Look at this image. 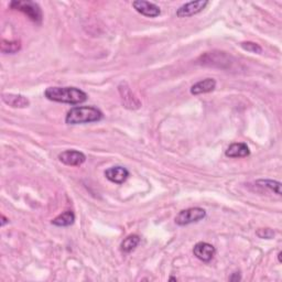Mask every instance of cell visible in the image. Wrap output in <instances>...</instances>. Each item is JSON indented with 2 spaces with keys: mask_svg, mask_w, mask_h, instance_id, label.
Returning a JSON list of instances; mask_svg holds the SVG:
<instances>
[{
  "mask_svg": "<svg viewBox=\"0 0 282 282\" xmlns=\"http://www.w3.org/2000/svg\"><path fill=\"white\" fill-rule=\"evenodd\" d=\"M44 96L49 101L77 105L87 101V94L80 88L76 87H49L45 89Z\"/></svg>",
  "mask_w": 282,
  "mask_h": 282,
  "instance_id": "cell-1",
  "label": "cell"
},
{
  "mask_svg": "<svg viewBox=\"0 0 282 282\" xmlns=\"http://www.w3.org/2000/svg\"><path fill=\"white\" fill-rule=\"evenodd\" d=\"M103 119V113L93 106H76L71 108L65 117L68 124H83Z\"/></svg>",
  "mask_w": 282,
  "mask_h": 282,
  "instance_id": "cell-2",
  "label": "cell"
},
{
  "mask_svg": "<svg viewBox=\"0 0 282 282\" xmlns=\"http://www.w3.org/2000/svg\"><path fill=\"white\" fill-rule=\"evenodd\" d=\"M199 63L202 65H205V67L228 69L231 68V65L233 63V57L231 55H228L226 52H221V51L206 52V53L200 56Z\"/></svg>",
  "mask_w": 282,
  "mask_h": 282,
  "instance_id": "cell-3",
  "label": "cell"
},
{
  "mask_svg": "<svg viewBox=\"0 0 282 282\" xmlns=\"http://www.w3.org/2000/svg\"><path fill=\"white\" fill-rule=\"evenodd\" d=\"M9 7L14 10L21 11L22 14H24L31 21H34L35 23H38V24L42 23V19H43L42 10L40 8V6L35 2H30V0L17 2V0H15V2L10 3Z\"/></svg>",
  "mask_w": 282,
  "mask_h": 282,
  "instance_id": "cell-4",
  "label": "cell"
},
{
  "mask_svg": "<svg viewBox=\"0 0 282 282\" xmlns=\"http://www.w3.org/2000/svg\"><path fill=\"white\" fill-rule=\"evenodd\" d=\"M206 211L201 207H191L181 211L175 216V224L179 226H186L193 223H198L205 218Z\"/></svg>",
  "mask_w": 282,
  "mask_h": 282,
  "instance_id": "cell-5",
  "label": "cell"
},
{
  "mask_svg": "<svg viewBox=\"0 0 282 282\" xmlns=\"http://www.w3.org/2000/svg\"><path fill=\"white\" fill-rule=\"evenodd\" d=\"M208 5L207 0H198V2H190L184 5H182L181 7L176 10V17L179 18H187L192 17L194 15L200 14L201 11L206 8Z\"/></svg>",
  "mask_w": 282,
  "mask_h": 282,
  "instance_id": "cell-6",
  "label": "cell"
},
{
  "mask_svg": "<svg viewBox=\"0 0 282 282\" xmlns=\"http://www.w3.org/2000/svg\"><path fill=\"white\" fill-rule=\"evenodd\" d=\"M58 160L69 167H80L86 161V155L77 150H67L58 154Z\"/></svg>",
  "mask_w": 282,
  "mask_h": 282,
  "instance_id": "cell-7",
  "label": "cell"
},
{
  "mask_svg": "<svg viewBox=\"0 0 282 282\" xmlns=\"http://www.w3.org/2000/svg\"><path fill=\"white\" fill-rule=\"evenodd\" d=\"M133 7L140 15L148 18H156L161 14L159 6H156L153 3L145 2V0H136V2L133 3Z\"/></svg>",
  "mask_w": 282,
  "mask_h": 282,
  "instance_id": "cell-8",
  "label": "cell"
},
{
  "mask_svg": "<svg viewBox=\"0 0 282 282\" xmlns=\"http://www.w3.org/2000/svg\"><path fill=\"white\" fill-rule=\"evenodd\" d=\"M193 254L198 259L203 262H209L216 254V249L213 245L205 241H200L193 248Z\"/></svg>",
  "mask_w": 282,
  "mask_h": 282,
  "instance_id": "cell-9",
  "label": "cell"
},
{
  "mask_svg": "<svg viewBox=\"0 0 282 282\" xmlns=\"http://www.w3.org/2000/svg\"><path fill=\"white\" fill-rule=\"evenodd\" d=\"M105 176L108 181L115 183V184H122L129 178V171L126 168L120 166L111 167L105 171Z\"/></svg>",
  "mask_w": 282,
  "mask_h": 282,
  "instance_id": "cell-10",
  "label": "cell"
},
{
  "mask_svg": "<svg viewBox=\"0 0 282 282\" xmlns=\"http://www.w3.org/2000/svg\"><path fill=\"white\" fill-rule=\"evenodd\" d=\"M118 88H119V93H120L124 107H127L129 109H136V108L140 107L139 101H138L137 98H135L133 96V94H131V90L126 82H121L119 86H118Z\"/></svg>",
  "mask_w": 282,
  "mask_h": 282,
  "instance_id": "cell-11",
  "label": "cell"
},
{
  "mask_svg": "<svg viewBox=\"0 0 282 282\" xmlns=\"http://www.w3.org/2000/svg\"><path fill=\"white\" fill-rule=\"evenodd\" d=\"M2 100L5 104H7L8 106L12 108H25V107H29L30 105V101L23 95L3 94Z\"/></svg>",
  "mask_w": 282,
  "mask_h": 282,
  "instance_id": "cell-12",
  "label": "cell"
},
{
  "mask_svg": "<svg viewBox=\"0 0 282 282\" xmlns=\"http://www.w3.org/2000/svg\"><path fill=\"white\" fill-rule=\"evenodd\" d=\"M225 154L228 158H245L250 154V150L244 142H235L227 148Z\"/></svg>",
  "mask_w": 282,
  "mask_h": 282,
  "instance_id": "cell-13",
  "label": "cell"
},
{
  "mask_svg": "<svg viewBox=\"0 0 282 282\" xmlns=\"http://www.w3.org/2000/svg\"><path fill=\"white\" fill-rule=\"evenodd\" d=\"M216 88V81L214 78H205V80L195 83L191 87L192 95H201L211 93Z\"/></svg>",
  "mask_w": 282,
  "mask_h": 282,
  "instance_id": "cell-14",
  "label": "cell"
},
{
  "mask_svg": "<svg viewBox=\"0 0 282 282\" xmlns=\"http://www.w3.org/2000/svg\"><path fill=\"white\" fill-rule=\"evenodd\" d=\"M75 222V214L72 211H67L58 216H56L55 218L52 220V225L57 226V227H69L71 225H73Z\"/></svg>",
  "mask_w": 282,
  "mask_h": 282,
  "instance_id": "cell-15",
  "label": "cell"
},
{
  "mask_svg": "<svg viewBox=\"0 0 282 282\" xmlns=\"http://www.w3.org/2000/svg\"><path fill=\"white\" fill-rule=\"evenodd\" d=\"M139 242H140V237H139V236L136 235V234L129 235L121 242L120 249H121L123 253L129 254V253H131L133 250H135L136 247L139 245Z\"/></svg>",
  "mask_w": 282,
  "mask_h": 282,
  "instance_id": "cell-16",
  "label": "cell"
},
{
  "mask_svg": "<svg viewBox=\"0 0 282 282\" xmlns=\"http://www.w3.org/2000/svg\"><path fill=\"white\" fill-rule=\"evenodd\" d=\"M2 52L5 54H15L18 51L21 50V42L20 41H7L3 40L2 44Z\"/></svg>",
  "mask_w": 282,
  "mask_h": 282,
  "instance_id": "cell-17",
  "label": "cell"
},
{
  "mask_svg": "<svg viewBox=\"0 0 282 282\" xmlns=\"http://www.w3.org/2000/svg\"><path fill=\"white\" fill-rule=\"evenodd\" d=\"M256 183H257L259 186L267 187L269 190H271V191H273L275 194L281 195V182H279V181L261 179V180H258Z\"/></svg>",
  "mask_w": 282,
  "mask_h": 282,
  "instance_id": "cell-18",
  "label": "cell"
},
{
  "mask_svg": "<svg viewBox=\"0 0 282 282\" xmlns=\"http://www.w3.org/2000/svg\"><path fill=\"white\" fill-rule=\"evenodd\" d=\"M240 47L242 50H245L247 52H250V53L255 54H260L262 53V48L258 43H255L252 41H245L240 43Z\"/></svg>",
  "mask_w": 282,
  "mask_h": 282,
  "instance_id": "cell-19",
  "label": "cell"
},
{
  "mask_svg": "<svg viewBox=\"0 0 282 282\" xmlns=\"http://www.w3.org/2000/svg\"><path fill=\"white\" fill-rule=\"evenodd\" d=\"M256 235L262 239H271L274 237L275 233L271 228H259L257 229V232H256Z\"/></svg>",
  "mask_w": 282,
  "mask_h": 282,
  "instance_id": "cell-20",
  "label": "cell"
},
{
  "mask_svg": "<svg viewBox=\"0 0 282 282\" xmlns=\"http://www.w3.org/2000/svg\"><path fill=\"white\" fill-rule=\"evenodd\" d=\"M240 278V274L239 272H234L231 277H229V281H239Z\"/></svg>",
  "mask_w": 282,
  "mask_h": 282,
  "instance_id": "cell-21",
  "label": "cell"
},
{
  "mask_svg": "<svg viewBox=\"0 0 282 282\" xmlns=\"http://www.w3.org/2000/svg\"><path fill=\"white\" fill-rule=\"evenodd\" d=\"M9 223V220L6 217L5 215H2V223H0V225H2V227H4L6 224H8Z\"/></svg>",
  "mask_w": 282,
  "mask_h": 282,
  "instance_id": "cell-22",
  "label": "cell"
},
{
  "mask_svg": "<svg viewBox=\"0 0 282 282\" xmlns=\"http://www.w3.org/2000/svg\"><path fill=\"white\" fill-rule=\"evenodd\" d=\"M281 255H282V253L280 252V253L278 254V259H279V262H281Z\"/></svg>",
  "mask_w": 282,
  "mask_h": 282,
  "instance_id": "cell-23",
  "label": "cell"
}]
</instances>
